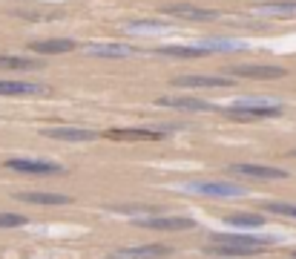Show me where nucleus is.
<instances>
[{"mask_svg": "<svg viewBox=\"0 0 296 259\" xmlns=\"http://www.w3.org/2000/svg\"><path fill=\"white\" fill-rule=\"evenodd\" d=\"M216 248H210L216 256H253L270 245V236H256V233H213L210 236Z\"/></svg>", "mask_w": 296, "mask_h": 259, "instance_id": "obj_1", "label": "nucleus"}, {"mask_svg": "<svg viewBox=\"0 0 296 259\" xmlns=\"http://www.w3.org/2000/svg\"><path fill=\"white\" fill-rule=\"evenodd\" d=\"M230 118H244V121H256V118H276L282 116V107L273 104V101H265V98H242L230 104L225 109Z\"/></svg>", "mask_w": 296, "mask_h": 259, "instance_id": "obj_2", "label": "nucleus"}, {"mask_svg": "<svg viewBox=\"0 0 296 259\" xmlns=\"http://www.w3.org/2000/svg\"><path fill=\"white\" fill-rule=\"evenodd\" d=\"M187 190L190 193H198V196H216V199L244 196V188L242 184H233V181H190Z\"/></svg>", "mask_w": 296, "mask_h": 259, "instance_id": "obj_3", "label": "nucleus"}, {"mask_svg": "<svg viewBox=\"0 0 296 259\" xmlns=\"http://www.w3.org/2000/svg\"><path fill=\"white\" fill-rule=\"evenodd\" d=\"M6 167L15 170V173H26V176H58V173H63L61 164L44 159H6Z\"/></svg>", "mask_w": 296, "mask_h": 259, "instance_id": "obj_4", "label": "nucleus"}, {"mask_svg": "<svg viewBox=\"0 0 296 259\" xmlns=\"http://www.w3.org/2000/svg\"><path fill=\"white\" fill-rule=\"evenodd\" d=\"M161 107H173V109H187V113H216V104L210 101H201V98H193V95H164L158 98Z\"/></svg>", "mask_w": 296, "mask_h": 259, "instance_id": "obj_5", "label": "nucleus"}, {"mask_svg": "<svg viewBox=\"0 0 296 259\" xmlns=\"http://www.w3.org/2000/svg\"><path fill=\"white\" fill-rule=\"evenodd\" d=\"M230 173L244 176V179H287V173L282 167H270V164H230Z\"/></svg>", "mask_w": 296, "mask_h": 259, "instance_id": "obj_6", "label": "nucleus"}, {"mask_svg": "<svg viewBox=\"0 0 296 259\" xmlns=\"http://www.w3.org/2000/svg\"><path fill=\"white\" fill-rule=\"evenodd\" d=\"M164 15L184 18V20H216V18H219V12H216V9L193 6V3H170V6H164Z\"/></svg>", "mask_w": 296, "mask_h": 259, "instance_id": "obj_7", "label": "nucleus"}, {"mask_svg": "<svg viewBox=\"0 0 296 259\" xmlns=\"http://www.w3.org/2000/svg\"><path fill=\"white\" fill-rule=\"evenodd\" d=\"M138 225L153 228V231H190L193 219H187V216H150V219H141Z\"/></svg>", "mask_w": 296, "mask_h": 259, "instance_id": "obj_8", "label": "nucleus"}, {"mask_svg": "<svg viewBox=\"0 0 296 259\" xmlns=\"http://www.w3.org/2000/svg\"><path fill=\"white\" fill-rule=\"evenodd\" d=\"M83 52L92 58H133V55H138V49L130 44H92L83 46Z\"/></svg>", "mask_w": 296, "mask_h": 259, "instance_id": "obj_9", "label": "nucleus"}, {"mask_svg": "<svg viewBox=\"0 0 296 259\" xmlns=\"http://www.w3.org/2000/svg\"><path fill=\"white\" fill-rule=\"evenodd\" d=\"M170 253L167 245H138V248H121L112 253V259H161Z\"/></svg>", "mask_w": 296, "mask_h": 259, "instance_id": "obj_10", "label": "nucleus"}, {"mask_svg": "<svg viewBox=\"0 0 296 259\" xmlns=\"http://www.w3.org/2000/svg\"><path fill=\"white\" fill-rule=\"evenodd\" d=\"M230 72L239 75V78H285V69L268 66V63H262V66H256V63H236V66H230Z\"/></svg>", "mask_w": 296, "mask_h": 259, "instance_id": "obj_11", "label": "nucleus"}, {"mask_svg": "<svg viewBox=\"0 0 296 259\" xmlns=\"http://www.w3.org/2000/svg\"><path fill=\"white\" fill-rule=\"evenodd\" d=\"M173 87H204V90H216V87H230V78H225V75H179L173 81Z\"/></svg>", "mask_w": 296, "mask_h": 259, "instance_id": "obj_12", "label": "nucleus"}, {"mask_svg": "<svg viewBox=\"0 0 296 259\" xmlns=\"http://www.w3.org/2000/svg\"><path fill=\"white\" fill-rule=\"evenodd\" d=\"M18 202H29V205H66L69 196H63V193H46V190H23L18 193Z\"/></svg>", "mask_w": 296, "mask_h": 259, "instance_id": "obj_13", "label": "nucleus"}, {"mask_svg": "<svg viewBox=\"0 0 296 259\" xmlns=\"http://www.w3.org/2000/svg\"><path fill=\"white\" fill-rule=\"evenodd\" d=\"M46 135L58 138V141H92L98 133L83 130V127H52V130H46Z\"/></svg>", "mask_w": 296, "mask_h": 259, "instance_id": "obj_14", "label": "nucleus"}, {"mask_svg": "<svg viewBox=\"0 0 296 259\" xmlns=\"http://www.w3.org/2000/svg\"><path fill=\"white\" fill-rule=\"evenodd\" d=\"M75 41H69V38H49V41H35L32 44V52L37 55H61V52H72L75 49Z\"/></svg>", "mask_w": 296, "mask_h": 259, "instance_id": "obj_15", "label": "nucleus"}, {"mask_svg": "<svg viewBox=\"0 0 296 259\" xmlns=\"http://www.w3.org/2000/svg\"><path fill=\"white\" fill-rule=\"evenodd\" d=\"M253 12L265 15V18H296V3L293 0H276V3H262Z\"/></svg>", "mask_w": 296, "mask_h": 259, "instance_id": "obj_16", "label": "nucleus"}, {"mask_svg": "<svg viewBox=\"0 0 296 259\" xmlns=\"http://www.w3.org/2000/svg\"><path fill=\"white\" fill-rule=\"evenodd\" d=\"M109 138H118V141H155L161 138V133L155 130H109Z\"/></svg>", "mask_w": 296, "mask_h": 259, "instance_id": "obj_17", "label": "nucleus"}, {"mask_svg": "<svg viewBox=\"0 0 296 259\" xmlns=\"http://www.w3.org/2000/svg\"><path fill=\"white\" fill-rule=\"evenodd\" d=\"M37 92H44V87L26 81H0V95H37Z\"/></svg>", "mask_w": 296, "mask_h": 259, "instance_id": "obj_18", "label": "nucleus"}, {"mask_svg": "<svg viewBox=\"0 0 296 259\" xmlns=\"http://www.w3.org/2000/svg\"><path fill=\"white\" fill-rule=\"evenodd\" d=\"M198 44L204 46L207 52H242V49H247L244 41H222V38H204Z\"/></svg>", "mask_w": 296, "mask_h": 259, "instance_id": "obj_19", "label": "nucleus"}, {"mask_svg": "<svg viewBox=\"0 0 296 259\" xmlns=\"http://www.w3.org/2000/svg\"><path fill=\"white\" fill-rule=\"evenodd\" d=\"M158 55H167V58H204L210 52L201 44H196V46H161Z\"/></svg>", "mask_w": 296, "mask_h": 259, "instance_id": "obj_20", "label": "nucleus"}, {"mask_svg": "<svg viewBox=\"0 0 296 259\" xmlns=\"http://www.w3.org/2000/svg\"><path fill=\"white\" fill-rule=\"evenodd\" d=\"M40 63L32 58H20V55H0V69H12V72H29L37 69Z\"/></svg>", "mask_w": 296, "mask_h": 259, "instance_id": "obj_21", "label": "nucleus"}, {"mask_svg": "<svg viewBox=\"0 0 296 259\" xmlns=\"http://www.w3.org/2000/svg\"><path fill=\"white\" fill-rule=\"evenodd\" d=\"M227 225L242 228V231H253V228H262L265 219L259 213H233V216H227Z\"/></svg>", "mask_w": 296, "mask_h": 259, "instance_id": "obj_22", "label": "nucleus"}, {"mask_svg": "<svg viewBox=\"0 0 296 259\" xmlns=\"http://www.w3.org/2000/svg\"><path fill=\"white\" fill-rule=\"evenodd\" d=\"M126 32H167V23H161V20H130L126 23Z\"/></svg>", "mask_w": 296, "mask_h": 259, "instance_id": "obj_23", "label": "nucleus"}, {"mask_svg": "<svg viewBox=\"0 0 296 259\" xmlns=\"http://www.w3.org/2000/svg\"><path fill=\"white\" fill-rule=\"evenodd\" d=\"M265 207H268L270 213H279V216H290V219H296V205H287V202H265Z\"/></svg>", "mask_w": 296, "mask_h": 259, "instance_id": "obj_24", "label": "nucleus"}, {"mask_svg": "<svg viewBox=\"0 0 296 259\" xmlns=\"http://www.w3.org/2000/svg\"><path fill=\"white\" fill-rule=\"evenodd\" d=\"M26 225V216L20 213H0V228H20Z\"/></svg>", "mask_w": 296, "mask_h": 259, "instance_id": "obj_25", "label": "nucleus"}, {"mask_svg": "<svg viewBox=\"0 0 296 259\" xmlns=\"http://www.w3.org/2000/svg\"><path fill=\"white\" fill-rule=\"evenodd\" d=\"M219 259H230V256H219Z\"/></svg>", "mask_w": 296, "mask_h": 259, "instance_id": "obj_26", "label": "nucleus"}, {"mask_svg": "<svg viewBox=\"0 0 296 259\" xmlns=\"http://www.w3.org/2000/svg\"><path fill=\"white\" fill-rule=\"evenodd\" d=\"M293 3H296V0H293Z\"/></svg>", "mask_w": 296, "mask_h": 259, "instance_id": "obj_27", "label": "nucleus"}, {"mask_svg": "<svg viewBox=\"0 0 296 259\" xmlns=\"http://www.w3.org/2000/svg\"><path fill=\"white\" fill-rule=\"evenodd\" d=\"M293 156H296V153H293Z\"/></svg>", "mask_w": 296, "mask_h": 259, "instance_id": "obj_28", "label": "nucleus"}]
</instances>
